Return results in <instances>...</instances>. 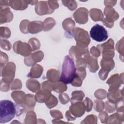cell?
Listing matches in <instances>:
<instances>
[{
    "mask_svg": "<svg viewBox=\"0 0 124 124\" xmlns=\"http://www.w3.org/2000/svg\"><path fill=\"white\" fill-rule=\"evenodd\" d=\"M76 72V69L74 61L69 56H66L62 63L60 81L65 84L71 83L75 76Z\"/></svg>",
    "mask_w": 124,
    "mask_h": 124,
    "instance_id": "6da1fadb",
    "label": "cell"
},
{
    "mask_svg": "<svg viewBox=\"0 0 124 124\" xmlns=\"http://www.w3.org/2000/svg\"><path fill=\"white\" fill-rule=\"evenodd\" d=\"M16 112L14 104L10 100H1L0 103V123H5L11 121Z\"/></svg>",
    "mask_w": 124,
    "mask_h": 124,
    "instance_id": "7a4b0ae2",
    "label": "cell"
},
{
    "mask_svg": "<svg viewBox=\"0 0 124 124\" xmlns=\"http://www.w3.org/2000/svg\"><path fill=\"white\" fill-rule=\"evenodd\" d=\"M74 38L77 42V47L85 48L90 44V39L86 31L76 28L73 30Z\"/></svg>",
    "mask_w": 124,
    "mask_h": 124,
    "instance_id": "3957f363",
    "label": "cell"
},
{
    "mask_svg": "<svg viewBox=\"0 0 124 124\" xmlns=\"http://www.w3.org/2000/svg\"><path fill=\"white\" fill-rule=\"evenodd\" d=\"M90 34L93 40L99 42L104 41L108 38V33L106 30L99 24H96L91 28Z\"/></svg>",
    "mask_w": 124,
    "mask_h": 124,
    "instance_id": "277c9868",
    "label": "cell"
},
{
    "mask_svg": "<svg viewBox=\"0 0 124 124\" xmlns=\"http://www.w3.org/2000/svg\"><path fill=\"white\" fill-rule=\"evenodd\" d=\"M1 76L2 80L5 83L9 84L12 82L15 77L16 70V65L13 62H10L6 64L5 66L0 68Z\"/></svg>",
    "mask_w": 124,
    "mask_h": 124,
    "instance_id": "5b68a950",
    "label": "cell"
},
{
    "mask_svg": "<svg viewBox=\"0 0 124 124\" xmlns=\"http://www.w3.org/2000/svg\"><path fill=\"white\" fill-rule=\"evenodd\" d=\"M114 41L110 38L107 42L102 45H98L97 47L102 53L103 58L111 59L114 56Z\"/></svg>",
    "mask_w": 124,
    "mask_h": 124,
    "instance_id": "8992f818",
    "label": "cell"
},
{
    "mask_svg": "<svg viewBox=\"0 0 124 124\" xmlns=\"http://www.w3.org/2000/svg\"><path fill=\"white\" fill-rule=\"evenodd\" d=\"M100 64L102 68L99 72V76L100 79L105 80L107 77L108 73L114 68V61L112 59L103 58Z\"/></svg>",
    "mask_w": 124,
    "mask_h": 124,
    "instance_id": "52a82bcc",
    "label": "cell"
},
{
    "mask_svg": "<svg viewBox=\"0 0 124 124\" xmlns=\"http://www.w3.org/2000/svg\"><path fill=\"white\" fill-rule=\"evenodd\" d=\"M104 14L106 17L103 20V24L108 28H112L113 26V21L118 18L119 15L114 9L106 7L104 9Z\"/></svg>",
    "mask_w": 124,
    "mask_h": 124,
    "instance_id": "ba28073f",
    "label": "cell"
},
{
    "mask_svg": "<svg viewBox=\"0 0 124 124\" xmlns=\"http://www.w3.org/2000/svg\"><path fill=\"white\" fill-rule=\"evenodd\" d=\"M13 49L15 52L23 56H28L32 51L30 45L26 43H22L20 41H17L14 43Z\"/></svg>",
    "mask_w": 124,
    "mask_h": 124,
    "instance_id": "9c48e42d",
    "label": "cell"
},
{
    "mask_svg": "<svg viewBox=\"0 0 124 124\" xmlns=\"http://www.w3.org/2000/svg\"><path fill=\"white\" fill-rule=\"evenodd\" d=\"M69 111L75 117H79L83 115L86 109V107L83 103L80 102L72 103Z\"/></svg>",
    "mask_w": 124,
    "mask_h": 124,
    "instance_id": "30bf717a",
    "label": "cell"
},
{
    "mask_svg": "<svg viewBox=\"0 0 124 124\" xmlns=\"http://www.w3.org/2000/svg\"><path fill=\"white\" fill-rule=\"evenodd\" d=\"M88 11L87 9L82 7L78 9L73 14V16L79 24H85L88 21Z\"/></svg>",
    "mask_w": 124,
    "mask_h": 124,
    "instance_id": "8fae6325",
    "label": "cell"
},
{
    "mask_svg": "<svg viewBox=\"0 0 124 124\" xmlns=\"http://www.w3.org/2000/svg\"><path fill=\"white\" fill-rule=\"evenodd\" d=\"M44 53L41 51H37L33 53L24 59L25 63L28 66H31L34 64L35 63L41 61L43 59Z\"/></svg>",
    "mask_w": 124,
    "mask_h": 124,
    "instance_id": "7c38bea8",
    "label": "cell"
},
{
    "mask_svg": "<svg viewBox=\"0 0 124 124\" xmlns=\"http://www.w3.org/2000/svg\"><path fill=\"white\" fill-rule=\"evenodd\" d=\"M13 18V14L10 11L8 6H0V24L10 22Z\"/></svg>",
    "mask_w": 124,
    "mask_h": 124,
    "instance_id": "4fadbf2b",
    "label": "cell"
},
{
    "mask_svg": "<svg viewBox=\"0 0 124 124\" xmlns=\"http://www.w3.org/2000/svg\"><path fill=\"white\" fill-rule=\"evenodd\" d=\"M84 57L86 59L87 65H88L90 71L93 73L95 72L99 68L96 58L91 57L89 52L85 54L84 55Z\"/></svg>",
    "mask_w": 124,
    "mask_h": 124,
    "instance_id": "5bb4252c",
    "label": "cell"
},
{
    "mask_svg": "<svg viewBox=\"0 0 124 124\" xmlns=\"http://www.w3.org/2000/svg\"><path fill=\"white\" fill-rule=\"evenodd\" d=\"M46 1H38L35 8L36 13L39 15L51 14L50 9L46 4Z\"/></svg>",
    "mask_w": 124,
    "mask_h": 124,
    "instance_id": "9a60e30c",
    "label": "cell"
},
{
    "mask_svg": "<svg viewBox=\"0 0 124 124\" xmlns=\"http://www.w3.org/2000/svg\"><path fill=\"white\" fill-rule=\"evenodd\" d=\"M44 24L41 21H35L30 22L28 26V31L31 33H36L43 29Z\"/></svg>",
    "mask_w": 124,
    "mask_h": 124,
    "instance_id": "2e32d148",
    "label": "cell"
},
{
    "mask_svg": "<svg viewBox=\"0 0 124 124\" xmlns=\"http://www.w3.org/2000/svg\"><path fill=\"white\" fill-rule=\"evenodd\" d=\"M11 96L17 104H23L26 99V95L22 91H15L11 93Z\"/></svg>",
    "mask_w": 124,
    "mask_h": 124,
    "instance_id": "e0dca14e",
    "label": "cell"
},
{
    "mask_svg": "<svg viewBox=\"0 0 124 124\" xmlns=\"http://www.w3.org/2000/svg\"><path fill=\"white\" fill-rule=\"evenodd\" d=\"M50 92H51L46 90L38 92L35 96L36 101L39 103L46 102L51 94Z\"/></svg>",
    "mask_w": 124,
    "mask_h": 124,
    "instance_id": "ac0fdd59",
    "label": "cell"
},
{
    "mask_svg": "<svg viewBox=\"0 0 124 124\" xmlns=\"http://www.w3.org/2000/svg\"><path fill=\"white\" fill-rule=\"evenodd\" d=\"M28 1L25 0H10L9 5L15 10H24L28 7Z\"/></svg>",
    "mask_w": 124,
    "mask_h": 124,
    "instance_id": "d6986e66",
    "label": "cell"
},
{
    "mask_svg": "<svg viewBox=\"0 0 124 124\" xmlns=\"http://www.w3.org/2000/svg\"><path fill=\"white\" fill-rule=\"evenodd\" d=\"M43 71V67L40 65L36 64L32 66L28 76L31 78H38L41 76Z\"/></svg>",
    "mask_w": 124,
    "mask_h": 124,
    "instance_id": "ffe728a7",
    "label": "cell"
},
{
    "mask_svg": "<svg viewBox=\"0 0 124 124\" xmlns=\"http://www.w3.org/2000/svg\"><path fill=\"white\" fill-rule=\"evenodd\" d=\"M46 77L50 82H57L59 81V72L55 69H50L47 72Z\"/></svg>",
    "mask_w": 124,
    "mask_h": 124,
    "instance_id": "44dd1931",
    "label": "cell"
},
{
    "mask_svg": "<svg viewBox=\"0 0 124 124\" xmlns=\"http://www.w3.org/2000/svg\"><path fill=\"white\" fill-rule=\"evenodd\" d=\"M90 16L93 20L96 21L103 20V16L102 11L99 9H92L90 11Z\"/></svg>",
    "mask_w": 124,
    "mask_h": 124,
    "instance_id": "7402d4cb",
    "label": "cell"
},
{
    "mask_svg": "<svg viewBox=\"0 0 124 124\" xmlns=\"http://www.w3.org/2000/svg\"><path fill=\"white\" fill-rule=\"evenodd\" d=\"M26 86L29 90L32 92H35L40 89V86L39 83L35 80L29 79L27 81Z\"/></svg>",
    "mask_w": 124,
    "mask_h": 124,
    "instance_id": "603a6c76",
    "label": "cell"
},
{
    "mask_svg": "<svg viewBox=\"0 0 124 124\" xmlns=\"http://www.w3.org/2000/svg\"><path fill=\"white\" fill-rule=\"evenodd\" d=\"M75 25L74 21L71 18L65 19L62 23L63 27L66 31H73Z\"/></svg>",
    "mask_w": 124,
    "mask_h": 124,
    "instance_id": "cb8c5ba5",
    "label": "cell"
},
{
    "mask_svg": "<svg viewBox=\"0 0 124 124\" xmlns=\"http://www.w3.org/2000/svg\"><path fill=\"white\" fill-rule=\"evenodd\" d=\"M84 97V94L82 91H74L72 92V98L71 99V104L77 101H81Z\"/></svg>",
    "mask_w": 124,
    "mask_h": 124,
    "instance_id": "d4e9b609",
    "label": "cell"
},
{
    "mask_svg": "<svg viewBox=\"0 0 124 124\" xmlns=\"http://www.w3.org/2000/svg\"><path fill=\"white\" fill-rule=\"evenodd\" d=\"M53 90L56 92L61 93L67 90V86L65 83L60 81L53 85Z\"/></svg>",
    "mask_w": 124,
    "mask_h": 124,
    "instance_id": "484cf974",
    "label": "cell"
},
{
    "mask_svg": "<svg viewBox=\"0 0 124 124\" xmlns=\"http://www.w3.org/2000/svg\"><path fill=\"white\" fill-rule=\"evenodd\" d=\"M44 31H48L51 29L55 25V20L52 18H46L44 22Z\"/></svg>",
    "mask_w": 124,
    "mask_h": 124,
    "instance_id": "4316f807",
    "label": "cell"
},
{
    "mask_svg": "<svg viewBox=\"0 0 124 124\" xmlns=\"http://www.w3.org/2000/svg\"><path fill=\"white\" fill-rule=\"evenodd\" d=\"M36 101V100L34 95L30 94L26 95V99L25 104L27 107H33L35 105Z\"/></svg>",
    "mask_w": 124,
    "mask_h": 124,
    "instance_id": "83f0119b",
    "label": "cell"
},
{
    "mask_svg": "<svg viewBox=\"0 0 124 124\" xmlns=\"http://www.w3.org/2000/svg\"><path fill=\"white\" fill-rule=\"evenodd\" d=\"M29 44L31 46L32 51L39 49L40 47V42L35 38H31L29 41Z\"/></svg>",
    "mask_w": 124,
    "mask_h": 124,
    "instance_id": "f1b7e54d",
    "label": "cell"
},
{
    "mask_svg": "<svg viewBox=\"0 0 124 124\" xmlns=\"http://www.w3.org/2000/svg\"><path fill=\"white\" fill-rule=\"evenodd\" d=\"M57 103H58V100L57 98L52 94H51L50 97L47 100V101L46 102V106L49 108H51L56 106Z\"/></svg>",
    "mask_w": 124,
    "mask_h": 124,
    "instance_id": "f546056e",
    "label": "cell"
},
{
    "mask_svg": "<svg viewBox=\"0 0 124 124\" xmlns=\"http://www.w3.org/2000/svg\"><path fill=\"white\" fill-rule=\"evenodd\" d=\"M62 2L64 6L72 11L75 10L77 6V2L75 0H62Z\"/></svg>",
    "mask_w": 124,
    "mask_h": 124,
    "instance_id": "4dcf8cb0",
    "label": "cell"
},
{
    "mask_svg": "<svg viewBox=\"0 0 124 124\" xmlns=\"http://www.w3.org/2000/svg\"><path fill=\"white\" fill-rule=\"evenodd\" d=\"M0 35L1 38H8L11 35L10 30L7 27H1L0 28Z\"/></svg>",
    "mask_w": 124,
    "mask_h": 124,
    "instance_id": "1f68e13d",
    "label": "cell"
},
{
    "mask_svg": "<svg viewBox=\"0 0 124 124\" xmlns=\"http://www.w3.org/2000/svg\"><path fill=\"white\" fill-rule=\"evenodd\" d=\"M29 23V21L27 20H24L21 22L20 25V28L22 32L24 33H27L29 32L28 26Z\"/></svg>",
    "mask_w": 124,
    "mask_h": 124,
    "instance_id": "d6a6232c",
    "label": "cell"
},
{
    "mask_svg": "<svg viewBox=\"0 0 124 124\" xmlns=\"http://www.w3.org/2000/svg\"><path fill=\"white\" fill-rule=\"evenodd\" d=\"M94 109L98 112L102 111L104 108V104L102 101L95 100L94 102Z\"/></svg>",
    "mask_w": 124,
    "mask_h": 124,
    "instance_id": "836d02e7",
    "label": "cell"
},
{
    "mask_svg": "<svg viewBox=\"0 0 124 124\" xmlns=\"http://www.w3.org/2000/svg\"><path fill=\"white\" fill-rule=\"evenodd\" d=\"M0 46L3 49L7 51L10 50L11 48V45L10 42L4 39H0Z\"/></svg>",
    "mask_w": 124,
    "mask_h": 124,
    "instance_id": "e575fe53",
    "label": "cell"
},
{
    "mask_svg": "<svg viewBox=\"0 0 124 124\" xmlns=\"http://www.w3.org/2000/svg\"><path fill=\"white\" fill-rule=\"evenodd\" d=\"M21 88V81L18 79L14 80L11 84V89L12 90H16L17 89H20Z\"/></svg>",
    "mask_w": 124,
    "mask_h": 124,
    "instance_id": "d590c367",
    "label": "cell"
},
{
    "mask_svg": "<svg viewBox=\"0 0 124 124\" xmlns=\"http://www.w3.org/2000/svg\"><path fill=\"white\" fill-rule=\"evenodd\" d=\"M106 92L103 90L99 89L95 92L94 95L96 98L98 99H104L106 97Z\"/></svg>",
    "mask_w": 124,
    "mask_h": 124,
    "instance_id": "8d00e7d4",
    "label": "cell"
},
{
    "mask_svg": "<svg viewBox=\"0 0 124 124\" xmlns=\"http://www.w3.org/2000/svg\"><path fill=\"white\" fill-rule=\"evenodd\" d=\"M8 61V57L7 55L4 52L1 51L0 52V68L3 67L4 64L7 62Z\"/></svg>",
    "mask_w": 124,
    "mask_h": 124,
    "instance_id": "74e56055",
    "label": "cell"
},
{
    "mask_svg": "<svg viewBox=\"0 0 124 124\" xmlns=\"http://www.w3.org/2000/svg\"><path fill=\"white\" fill-rule=\"evenodd\" d=\"M53 85L49 82L48 81H46L42 83V89L44 90L51 92L53 89Z\"/></svg>",
    "mask_w": 124,
    "mask_h": 124,
    "instance_id": "f35d334b",
    "label": "cell"
},
{
    "mask_svg": "<svg viewBox=\"0 0 124 124\" xmlns=\"http://www.w3.org/2000/svg\"><path fill=\"white\" fill-rule=\"evenodd\" d=\"M59 99L61 102L63 104L68 103L70 100L68 95L66 93L60 94L59 95Z\"/></svg>",
    "mask_w": 124,
    "mask_h": 124,
    "instance_id": "ab89813d",
    "label": "cell"
},
{
    "mask_svg": "<svg viewBox=\"0 0 124 124\" xmlns=\"http://www.w3.org/2000/svg\"><path fill=\"white\" fill-rule=\"evenodd\" d=\"M84 103H85V106L86 107V110L87 111H90L92 110V106H93V102L92 100L88 98H86V99L84 101Z\"/></svg>",
    "mask_w": 124,
    "mask_h": 124,
    "instance_id": "60d3db41",
    "label": "cell"
},
{
    "mask_svg": "<svg viewBox=\"0 0 124 124\" xmlns=\"http://www.w3.org/2000/svg\"><path fill=\"white\" fill-rule=\"evenodd\" d=\"M47 2L48 3L51 13H53L55 9L58 8L59 7V4L57 1H48Z\"/></svg>",
    "mask_w": 124,
    "mask_h": 124,
    "instance_id": "b9f144b4",
    "label": "cell"
},
{
    "mask_svg": "<svg viewBox=\"0 0 124 124\" xmlns=\"http://www.w3.org/2000/svg\"><path fill=\"white\" fill-rule=\"evenodd\" d=\"M112 105V103L111 102H106L105 103V106H106V111L108 112V113H111L113 112L115 110L114 107Z\"/></svg>",
    "mask_w": 124,
    "mask_h": 124,
    "instance_id": "7bdbcfd3",
    "label": "cell"
},
{
    "mask_svg": "<svg viewBox=\"0 0 124 124\" xmlns=\"http://www.w3.org/2000/svg\"><path fill=\"white\" fill-rule=\"evenodd\" d=\"M50 112L51 116L54 118H57V119H61V118H63L62 114L61 113V112L60 111L53 110L50 111Z\"/></svg>",
    "mask_w": 124,
    "mask_h": 124,
    "instance_id": "ee69618b",
    "label": "cell"
},
{
    "mask_svg": "<svg viewBox=\"0 0 124 124\" xmlns=\"http://www.w3.org/2000/svg\"><path fill=\"white\" fill-rule=\"evenodd\" d=\"M90 53L92 55V56L95 57H99L100 55V50L96 48L94 46H93L91 49H90Z\"/></svg>",
    "mask_w": 124,
    "mask_h": 124,
    "instance_id": "f6af8a7d",
    "label": "cell"
},
{
    "mask_svg": "<svg viewBox=\"0 0 124 124\" xmlns=\"http://www.w3.org/2000/svg\"><path fill=\"white\" fill-rule=\"evenodd\" d=\"M0 90L3 92H6L9 90V85L8 83L4 82L2 80L0 83Z\"/></svg>",
    "mask_w": 124,
    "mask_h": 124,
    "instance_id": "bcb514c9",
    "label": "cell"
},
{
    "mask_svg": "<svg viewBox=\"0 0 124 124\" xmlns=\"http://www.w3.org/2000/svg\"><path fill=\"white\" fill-rule=\"evenodd\" d=\"M107 114L105 112H102V113H100L99 115V117L100 119V121H101L103 123H106V121H107Z\"/></svg>",
    "mask_w": 124,
    "mask_h": 124,
    "instance_id": "7dc6e473",
    "label": "cell"
},
{
    "mask_svg": "<svg viewBox=\"0 0 124 124\" xmlns=\"http://www.w3.org/2000/svg\"><path fill=\"white\" fill-rule=\"evenodd\" d=\"M72 114L71 113H70V111L69 110V111H67L65 114V115L66 116V118L67 119H68V121H73V120H74L76 119V117H73L72 116H71Z\"/></svg>",
    "mask_w": 124,
    "mask_h": 124,
    "instance_id": "c3c4849f",
    "label": "cell"
}]
</instances>
